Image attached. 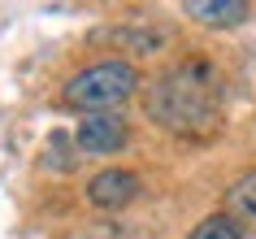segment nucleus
<instances>
[{"label": "nucleus", "mask_w": 256, "mask_h": 239, "mask_svg": "<svg viewBox=\"0 0 256 239\" xmlns=\"http://www.w3.org/2000/svg\"><path fill=\"white\" fill-rule=\"evenodd\" d=\"M144 113H148L161 131L170 135H204L217 126L222 113V79L204 57H187L178 66L161 70L144 96Z\"/></svg>", "instance_id": "obj_1"}, {"label": "nucleus", "mask_w": 256, "mask_h": 239, "mask_svg": "<svg viewBox=\"0 0 256 239\" xmlns=\"http://www.w3.org/2000/svg\"><path fill=\"white\" fill-rule=\"evenodd\" d=\"M139 92V70L126 57H104L70 74L61 87V105L74 113H122V105Z\"/></svg>", "instance_id": "obj_2"}, {"label": "nucleus", "mask_w": 256, "mask_h": 239, "mask_svg": "<svg viewBox=\"0 0 256 239\" xmlns=\"http://www.w3.org/2000/svg\"><path fill=\"white\" fill-rule=\"evenodd\" d=\"M126 144H130V126L122 113H87L74 131V148L87 157H108V152H122Z\"/></svg>", "instance_id": "obj_3"}, {"label": "nucleus", "mask_w": 256, "mask_h": 239, "mask_svg": "<svg viewBox=\"0 0 256 239\" xmlns=\"http://www.w3.org/2000/svg\"><path fill=\"white\" fill-rule=\"evenodd\" d=\"M139 196V174L135 170H100L87 178V200L96 209H122Z\"/></svg>", "instance_id": "obj_4"}, {"label": "nucleus", "mask_w": 256, "mask_h": 239, "mask_svg": "<svg viewBox=\"0 0 256 239\" xmlns=\"http://www.w3.org/2000/svg\"><path fill=\"white\" fill-rule=\"evenodd\" d=\"M187 14L204 27H234V22L248 18V5L243 0H191Z\"/></svg>", "instance_id": "obj_5"}, {"label": "nucleus", "mask_w": 256, "mask_h": 239, "mask_svg": "<svg viewBox=\"0 0 256 239\" xmlns=\"http://www.w3.org/2000/svg\"><path fill=\"white\" fill-rule=\"evenodd\" d=\"M226 213L234 217V222H256V170L239 174L234 183L226 187Z\"/></svg>", "instance_id": "obj_6"}, {"label": "nucleus", "mask_w": 256, "mask_h": 239, "mask_svg": "<svg viewBox=\"0 0 256 239\" xmlns=\"http://www.w3.org/2000/svg\"><path fill=\"white\" fill-rule=\"evenodd\" d=\"M113 44H126L135 53H156V48H165L161 31H152V27H118L113 31Z\"/></svg>", "instance_id": "obj_7"}, {"label": "nucleus", "mask_w": 256, "mask_h": 239, "mask_svg": "<svg viewBox=\"0 0 256 239\" xmlns=\"http://www.w3.org/2000/svg\"><path fill=\"white\" fill-rule=\"evenodd\" d=\"M191 239H243V226L230 217V213H213V217H204L196 230H191Z\"/></svg>", "instance_id": "obj_8"}]
</instances>
